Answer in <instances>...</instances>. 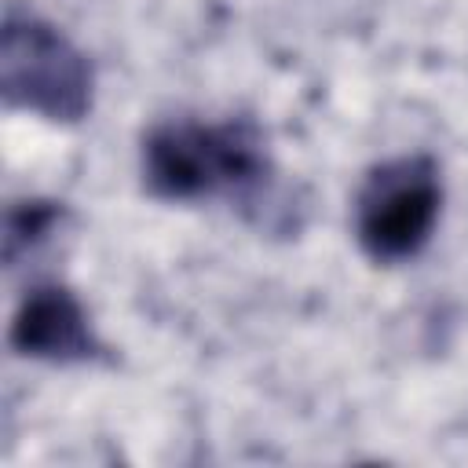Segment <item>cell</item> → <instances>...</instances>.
I'll list each match as a JSON object with an SVG mask.
<instances>
[{"mask_svg": "<svg viewBox=\"0 0 468 468\" xmlns=\"http://www.w3.org/2000/svg\"><path fill=\"white\" fill-rule=\"evenodd\" d=\"M91 62L48 18L7 4L0 29V91L7 106L73 124L91 110Z\"/></svg>", "mask_w": 468, "mask_h": 468, "instance_id": "cell-2", "label": "cell"}, {"mask_svg": "<svg viewBox=\"0 0 468 468\" xmlns=\"http://www.w3.org/2000/svg\"><path fill=\"white\" fill-rule=\"evenodd\" d=\"M143 186L161 201L227 197L263 234H296L307 212L249 117L154 124L143 139Z\"/></svg>", "mask_w": 468, "mask_h": 468, "instance_id": "cell-1", "label": "cell"}, {"mask_svg": "<svg viewBox=\"0 0 468 468\" xmlns=\"http://www.w3.org/2000/svg\"><path fill=\"white\" fill-rule=\"evenodd\" d=\"M11 347L40 362H88L102 351L77 292L55 282L33 285L22 296L11 322Z\"/></svg>", "mask_w": 468, "mask_h": 468, "instance_id": "cell-4", "label": "cell"}, {"mask_svg": "<svg viewBox=\"0 0 468 468\" xmlns=\"http://www.w3.org/2000/svg\"><path fill=\"white\" fill-rule=\"evenodd\" d=\"M442 212L435 157L402 154L366 172L355 194V238L373 263H406L428 241Z\"/></svg>", "mask_w": 468, "mask_h": 468, "instance_id": "cell-3", "label": "cell"}, {"mask_svg": "<svg viewBox=\"0 0 468 468\" xmlns=\"http://www.w3.org/2000/svg\"><path fill=\"white\" fill-rule=\"evenodd\" d=\"M62 205L55 201H18L7 208V230H4V260L15 267L26 252H33L48 234L58 227Z\"/></svg>", "mask_w": 468, "mask_h": 468, "instance_id": "cell-5", "label": "cell"}]
</instances>
